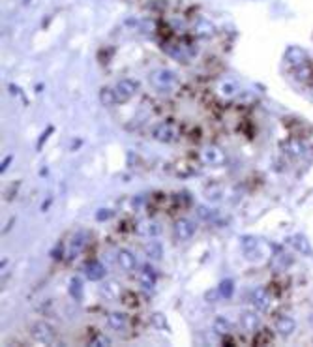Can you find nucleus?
<instances>
[{
    "label": "nucleus",
    "instance_id": "nucleus-3",
    "mask_svg": "<svg viewBox=\"0 0 313 347\" xmlns=\"http://www.w3.org/2000/svg\"><path fill=\"white\" fill-rule=\"evenodd\" d=\"M150 81H152V85L158 90H169L171 87H175L177 75H175V72H171V70H156L154 74L150 75Z\"/></svg>",
    "mask_w": 313,
    "mask_h": 347
},
{
    "label": "nucleus",
    "instance_id": "nucleus-22",
    "mask_svg": "<svg viewBox=\"0 0 313 347\" xmlns=\"http://www.w3.org/2000/svg\"><path fill=\"white\" fill-rule=\"evenodd\" d=\"M219 94L225 96V98H234L239 94V85L234 81H223L219 85Z\"/></svg>",
    "mask_w": 313,
    "mask_h": 347
},
{
    "label": "nucleus",
    "instance_id": "nucleus-10",
    "mask_svg": "<svg viewBox=\"0 0 313 347\" xmlns=\"http://www.w3.org/2000/svg\"><path fill=\"white\" fill-rule=\"evenodd\" d=\"M137 233L141 237L154 238L162 233V225L158 224V222H154V220H144V222H141V224L137 225Z\"/></svg>",
    "mask_w": 313,
    "mask_h": 347
},
{
    "label": "nucleus",
    "instance_id": "nucleus-32",
    "mask_svg": "<svg viewBox=\"0 0 313 347\" xmlns=\"http://www.w3.org/2000/svg\"><path fill=\"white\" fill-rule=\"evenodd\" d=\"M113 216V211H105V209H102V211L96 214V220H100V222H103V220H107Z\"/></svg>",
    "mask_w": 313,
    "mask_h": 347
},
{
    "label": "nucleus",
    "instance_id": "nucleus-12",
    "mask_svg": "<svg viewBox=\"0 0 313 347\" xmlns=\"http://www.w3.org/2000/svg\"><path fill=\"white\" fill-rule=\"evenodd\" d=\"M100 295L105 300H116L122 295V289H120V286L116 282H103L100 286Z\"/></svg>",
    "mask_w": 313,
    "mask_h": 347
},
{
    "label": "nucleus",
    "instance_id": "nucleus-24",
    "mask_svg": "<svg viewBox=\"0 0 313 347\" xmlns=\"http://www.w3.org/2000/svg\"><path fill=\"white\" fill-rule=\"evenodd\" d=\"M221 195H223V188H221L219 184H210V186L204 190V197L208 199V201H219Z\"/></svg>",
    "mask_w": 313,
    "mask_h": 347
},
{
    "label": "nucleus",
    "instance_id": "nucleus-25",
    "mask_svg": "<svg viewBox=\"0 0 313 347\" xmlns=\"http://www.w3.org/2000/svg\"><path fill=\"white\" fill-rule=\"evenodd\" d=\"M218 291L221 295V299H231L232 293H234V282L232 280H223L218 286Z\"/></svg>",
    "mask_w": 313,
    "mask_h": 347
},
{
    "label": "nucleus",
    "instance_id": "nucleus-17",
    "mask_svg": "<svg viewBox=\"0 0 313 347\" xmlns=\"http://www.w3.org/2000/svg\"><path fill=\"white\" fill-rule=\"evenodd\" d=\"M167 53L178 62H190V58L193 56V51H190V47H188V45H182V43H178L175 47L167 49Z\"/></svg>",
    "mask_w": 313,
    "mask_h": 347
},
{
    "label": "nucleus",
    "instance_id": "nucleus-28",
    "mask_svg": "<svg viewBox=\"0 0 313 347\" xmlns=\"http://www.w3.org/2000/svg\"><path fill=\"white\" fill-rule=\"evenodd\" d=\"M85 242H87V240L83 238V235H77V237L71 240V257H73L77 252H81L83 248H85Z\"/></svg>",
    "mask_w": 313,
    "mask_h": 347
},
{
    "label": "nucleus",
    "instance_id": "nucleus-5",
    "mask_svg": "<svg viewBox=\"0 0 313 347\" xmlns=\"http://www.w3.org/2000/svg\"><path fill=\"white\" fill-rule=\"evenodd\" d=\"M115 90L116 94H118V98H120V102H128L129 98H133L137 94L139 83L133 81V79H120L115 85Z\"/></svg>",
    "mask_w": 313,
    "mask_h": 347
},
{
    "label": "nucleus",
    "instance_id": "nucleus-26",
    "mask_svg": "<svg viewBox=\"0 0 313 347\" xmlns=\"http://www.w3.org/2000/svg\"><path fill=\"white\" fill-rule=\"evenodd\" d=\"M69 295H71L75 300L81 299V295H83V284H81V280H79V278H73L71 282H69Z\"/></svg>",
    "mask_w": 313,
    "mask_h": 347
},
{
    "label": "nucleus",
    "instance_id": "nucleus-31",
    "mask_svg": "<svg viewBox=\"0 0 313 347\" xmlns=\"http://www.w3.org/2000/svg\"><path fill=\"white\" fill-rule=\"evenodd\" d=\"M152 323H156L160 328H165V317L162 313H154V315H152Z\"/></svg>",
    "mask_w": 313,
    "mask_h": 347
},
{
    "label": "nucleus",
    "instance_id": "nucleus-29",
    "mask_svg": "<svg viewBox=\"0 0 313 347\" xmlns=\"http://www.w3.org/2000/svg\"><path fill=\"white\" fill-rule=\"evenodd\" d=\"M214 214H216V212L212 211V209H208V206H204V204L197 209V216H199V220H204V222H208V220L214 218Z\"/></svg>",
    "mask_w": 313,
    "mask_h": 347
},
{
    "label": "nucleus",
    "instance_id": "nucleus-6",
    "mask_svg": "<svg viewBox=\"0 0 313 347\" xmlns=\"http://www.w3.org/2000/svg\"><path fill=\"white\" fill-rule=\"evenodd\" d=\"M195 229H197V225L188 218H180L175 222V237H177L178 240H182V242H184V240H190V238L195 235Z\"/></svg>",
    "mask_w": 313,
    "mask_h": 347
},
{
    "label": "nucleus",
    "instance_id": "nucleus-33",
    "mask_svg": "<svg viewBox=\"0 0 313 347\" xmlns=\"http://www.w3.org/2000/svg\"><path fill=\"white\" fill-rule=\"evenodd\" d=\"M53 131V128H47L43 133H41V139H40V143H38V150H41V147H43V143H45V139L49 137V133Z\"/></svg>",
    "mask_w": 313,
    "mask_h": 347
},
{
    "label": "nucleus",
    "instance_id": "nucleus-16",
    "mask_svg": "<svg viewBox=\"0 0 313 347\" xmlns=\"http://www.w3.org/2000/svg\"><path fill=\"white\" fill-rule=\"evenodd\" d=\"M276 330H278V334H281V336H291V334L296 330V321H294L293 317H289V315H283V317H279L278 323H276Z\"/></svg>",
    "mask_w": 313,
    "mask_h": 347
},
{
    "label": "nucleus",
    "instance_id": "nucleus-1",
    "mask_svg": "<svg viewBox=\"0 0 313 347\" xmlns=\"http://www.w3.org/2000/svg\"><path fill=\"white\" fill-rule=\"evenodd\" d=\"M30 334L38 343H43V345H53L56 343V332L55 328L51 327L45 321H36L30 325Z\"/></svg>",
    "mask_w": 313,
    "mask_h": 347
},
{
    "label": "nucleus",
    "instance_id": "nucleus-7",
    "mask_svg": "<svg viewBox=\"0 0 313 347\" xmlns=\"http://www.w3.org/2000/svg\"><path fill=\"white\" fill-rule=\"evenodd\" d=\"M259 325H261V317L259 312H252V310H246L240 313V327L244 328L246 332H257Z\"/></svg>",
    "mask_w": 313,
    "mask_h": 347
},
{
    "label": "nucleus",
    "instance_id": "nucleus-8",
    "mask_svg": "<svg viewBox=\"0 0 313 347\" xmlns=\"http://www.w3.org/2000/svg\"><path fill=\"white\" fill-rule=\"evenodd\" d=\"M270 295L266 293V289H263V287H257V289H253L252 293V304L253 308L257 310L259 313H263L266 312L268 308H270Z\"/></svg>",
    "mask_w": 313,
    "mask_h": 347
},
{
    "label": "nucleus",
    "instance_id": "nucleus-9",
    "mask_svg": "<svg viewBox=\"0 0 313 347\" xmlns=\"http://www.w3.org/2000/svg\"><path fill=\"white\" fill-rule=\"evenodd\" d=\"M307 55L306 51L302 47H298V45H293V47H289L285 51V60L289 66H293V68H300V66H304V62H306Z\"/></svg>",
    "mask_w": 313,
    "mask_h": 347
},
{
    "label": "nucleus",
    "instance_id": "nucleus-2",
    "mask_svg": "<svg viewBox=\"0 0 313 347\" xmlns=\"http://www.w3.org/2000/svg\"><path fill=\"white\" fill-rule=\"evenodd\" d=\"M201 160H203V164L210 165V167H221L227 162V154L218 145H208L201 150Z\"/></svg>",
    "mask_w": 313,
    "mask_h": 347
},
{
    "label": "nucleus",
    "instance_id": "nucleus-15",
    "mask_svg": "<svg viewBox=\"0 0 313 347\" xmlns=\"http://www.w3.org/2000/svg\"><path fill=\"white\" fill-rule=\"evenodd\" d=\"M100 103L105 105V107H115L116 103H120V98L116 94L115 87H113V89H111V87H103V89L100 90Z\"/></svg>",
    "mask_w": 313,
    "mask_h": 347
},
{
    "label": "nucleus",
    "instance_id": "nucleus-21",
    "mask_svg": "<svg viewBox=\"0 0 313 347\" xmlns=\"http://www.w3.org/2000/svg\"><path fill=\"white\" fill-rule=\"evenodd\" d=\"M212 328H214V332H218L219 336H227V334L231 332V321L227 319V317H223V315H218V317L214 319V323H212Z\"/></svg>",
    "mask_w": 313,
    "mask_h": 347
},
{
    "label": "nucleus",
    "instance_id": "nucleus-20",
    "mask_svg": "<svg viewBox=\"0 0 313 347\" xmlns=\"http://www.w3.org/2000/svg\"><path fill=\"white\" fill-rule=\"evenodd\" d=\"M144 253L148 255V259H154V261H160L164 257V246L160 244L158 240H150L148 244L144 246Z\"/></svg>",
    "mask_w": 313,
    "mask_h": 347
},
{
    "label": "nucleus",
    "instance_id": "nucleus-4",
    "mask_svg": "<svg viewBox=\"0 0 313 347\" xmlns=\"http://www.w3.org/2000/svg\"><path fill=\"white\" fill-rule=\"evenodd\" d=\"M152 137L160 143H173L177 137V129L169 122H160L152 128Z\"/></svg>",
    "mask_w": 313,
    "mask_h": 347
},
{
    "label": "nucleus",
    "instance_id": "nucleus-34",
    "mask_svg": "<svg viewBox=\"0 0 313 347\" xmlns=\"http://www.w3.org/2000/svg\"><path fill=\"white\" fill-rule=\"evenodd\" d=\"M12 160H14V158L8 156V158H6V162H2V165H0V173H4V171L8 169V165H10V162H12Z\"/></svg>",
    "mask_w": 313,
    "mask_h": 347
},
{
    "label": "nucleus",
    "instance_id": "nucleus-11",
    "mask_svg": "<svg viewBox=\"0 0 313 347\" xmlns=\"http://www.w3.org/2000/svg\"><path fill=\"white\" fill-rule=\"evenodd\" d=\"M85 274L90 282H100V280L105 278V266L100 263V261H90L89 265L85 266Z\"/></svg>",
    "mask_w": 313,
    "mask_h": 347
},
{
    "label": "nucleus",
    "instance_id": "nucleus-23",
    "mask_svg": "<svg viewBox=\"0 0 313 347\" xmlns=\"http://www.w3.org/2000/svg\"><path fill=\"white\" fill-rule=\"evenodd\" d=\"M293 246L298 250L300 253H304V255H311V246H309V242H307L306 237H302V235L293 237Z\"/></svg>",
    "mask_w": 313,
    "mask_h": 347
},
{
    "label": "nucleus",
    "instance_id": "nucleus-14",
    "mask_svg": "<svg viewBox=\"0 0 313 347\" xmlns=\"http://www.w3.org/2000/svg\"><path fill=\"white\" fill-rule=\"evenodd\" d=\"M107 325H109V328H113L116 332H120V330H124L126 325H128V315L124 312H111L109 315H107Z\"/></svg>",
    "mask_w": 313,
    "mask_h": 347
},
{
    "label": "nucleus",
    "instance_id": "nucleus-13",
    "mask_svg": "<svg viewBox=\"0 0 313 347\" xmlns=\"http://www.w3.org/2000/svg\"><path fill=\"white\" fill-rule=\"evenodd\" d=\"M116 259H118V265H120V268H122V270H126V272L135 270L137 259H135V255H133V253L129 252V250H120V252H118V255H116Z\"/></svg>",
    "mask_w": 313,
    "mask_h": 347
},
{
    "label": "nucleus",
    "instance_id": "nucleus-18",
    "mask_svg": "<svg viewBox=\"0 0 313 347\" xmlns=\"http://www.w3.org/2000/svg\"><path fill=\"white\" fill-rule=\"evenodd\" d=\"M156 272L150 268V266H143V270L139 272V282H141V286H143V289H146V291H150V289H154V286H156Z\"/></svg>",
    "mask_w": 313,
    "mask_h": 347
},
{
    "label": "nucleus",
    "instance_id": "nucleus-19",
    "mask_svg": "<svg viewBox=\"0 0 313 347\" xmlns=\"http://www.w3.org/2000/svg\"><path fill=\"white\" fill-rule=\"evenodd\" d=\"M214 32H216V28H214V25H212L208 19L197 21V25H195V34H197L199 38H210Z\"/></svg>",
    "mask_w": 313,
    "mask_h": 347
},
{
    "label": "nucleus",
    "instance_id": "nucleus-27",
    "mask_svg": "<svg viewBox=\"0 0 313 347\" xmlns=\"http://www.w3.org/2000/svg\"><path fill=\"white\" fill-rule=\"evenodd\" d=\"M287 152L293 154V156H300L304 152V145L300 143V141H289L287 143Z\"/></svg>",
    "mask_w": 313,
    "mask_h": 347
},
{
    "label": "nucleus",
    "instance_id": "nucleus-30",
    "mask_svg": "<svg viewBox=\"0 0 313 347\" xmlns=\"http://www.w3.org/2000/svg\"><path fill=\"white\" fill-rule=\"evenodd\" d=\"M92 345H96V347H109L111 345V338L103 336V334H98L94 340H92Z\"/></svg>",
    "mask_w": 313,
    "mask_h": 347
}]
</instances>
